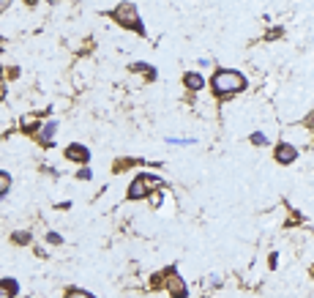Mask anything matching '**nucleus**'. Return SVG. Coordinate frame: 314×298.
<instances>
[{"label": "nucleus", "mask_w": 314, "mask_h": 298, "mask_svg": "<svg viewBox=\"0 0 314 298\" xmlns=\"http://www.w3.org/2000/svg\"><path fill=\"white\" fill-rule=\"evenodd\" d=\"M9 9V0H0V11H6Z\"/></svg>", "instance_id": "nucleus-15"}, {"label": "nucleus", "mask_w": 314, "mask_h": 298, "mask_svg": "<svg viewBox=\"0 0 314 298\" xmlns=\"http://www.w3.org/2000/svg\"><path fill=\"white\" fill-rule=\"evenodd\" d=\"M295 159H298V151H295L293 145L284 143V145L276 148V162H279V164H293Z\"/></svg>", "instance_id": "nucleus-6"}, {"label": "nucleus", "mask_w": 314, "mask_h": 298, "mask_svg": "<svg viewBox=\"0 0 314 298\" xmlns=\"http://www.w3.org/2000/svg\"><path fill=\"white\" fill-rule=\"evenodd\" d=\"M17 295V282L14 279H3L0 282V298H11Z\"/></svg>", "instance_id": "nucleus-9"}, {"label": "nucleus", "mask_w": 314, "mask_h": 298, "mask_svg": "<svg viewBox=\"0 0 314 298\" xmlns=\"http://www.w3.org/2000/svg\"><path fill=\"white\" fill-rule=\"evenodd\" d=\"M112 17H115L117 22H120L123 28H134L137 33H142V36H145V28H142V19H139L137 6H129V3L117 6V9L112 11Z\"/></svg>", "instance_id": "nucleus-2"}, {"label": "nucleus", "mask_w": 314, "mask_h": 298, "mask_svg": "<svg viewBox=\"0 0 314 298\" xmlns=\"http://www.w3.org/2000/svg\"><path fill=\"white\" fill-rule=\"evenodd\" d=\"M55 129H58V121H50V123H46V129H41V134H38V143H41V145H52Z\"/></svg>", "instance_id": "nucleus-8"}, {"label": "nucleus", "mask_w": 314, "mask_h": 298, "mask_svg": "<svg viewBox=\"0 0 314 298\" xmlns=\"http://www.w3.org/2000/svg\"><path fill=\"white\" fill-rule=\"evenodd\" d=\"M167 290L172 293V298H188V287L178 273H170L167 277Z\"/></svg>", "instance_id": "nucleus-5"}, {"label": "nucleus", "mask_w": 314, "mask_h": 298, "mask_svg": "<svg viewBox=\"0 0 314 298\" xmlns=\"http://www.w3.org/2000/svg\"><path fill=\"white\" fill-rule=\"evenodd\" d=\"M251 143H254V145H265V143H268V137L257 131V134H251Z\"/></svg>", "instance_id": "nucleus-13"}, {"label": "nucleus", "mask_w": 314, "mask_h": 298, "mask_svg": "<svg viewBox=\"0 0 314 298\" xmlns=\"http://www.w3.org/2000/svg\"><path fill=\"white\" fill-rule=\"evenodd\" d=\"M210 88H213L216 96H230V93H238L246 88V77L235 68H219L210 80Z\"/></svg>", "instance_id": "nucleus-1"}, {"label": "nucleus", "mask_w": 314, "mask_h": 298, "mask_svg": "<svg viewBox=\"0 0 314 298\" xmlns=\"http://www.w3.org/2000/svg\"><path fill=\"white\" fill-rule=\"evenodd\" d=\"M14 241H30V235L28 233H17V235H14Z\"/></svg>", "instance_id": "nucleus-14"}, {"label": "nucleus", "mask_w": 314, "mask_h": 298, "mask_svg": "<svg viewBox=\"0 0 314 298\" xmlns=\"http://www.w3.org/2000/svg\"><path fill=\"white\" fill-rule=\"evenodd\" d=\"M9 189H11V175L0 170V197H3V194L9 192Z\"/></svg>", "instance_id": "nucleus-10"}, {"label": "nucleus", "mask_w": 314, "mask_h": 298, "mask_svg": "<svg viewBox=\"0 0 314 298\" xmlns=\"http://www.w3.org/2000/svg\"><path fill=\"white\" fill-rule=\"evenodd\" d=\"M33 126H36V118H33V115H28L25 121H22V129H25V131H33Z\"/></svg>", "instance_id": "nucleus-12"}, {"label": "nucleus", "mask_w": 314, "mask_h": 298, "mask_svg": "<svg viewBox=\"0 0 314 298\" xmlns=\"http://www.w3.org/2000/svg\"><path fill=\"white\" fill-rule=\"evenodd\" d=\"M3 93H6V90H3V82H0V99H3Z\"/></svg>", "instance_id": "nucleus-16"}, {"label": "nucleus", "mask_w": 314, "mask_h": 298, "mask_svg": "<svg viewBox=\"0 0 314 298\" xmlns=\"http://www.w3.org/2000/svg\"><path fill=\"white\" fill-rule=\"evenodd\" d=\"M66 298H96V295H93V293H88V290H68V293H66Z\"/></svg>", "instance_id": "nucleus-11"}, {"label": "nucleus", "mask_w": 314, "mask_h": 298, "mask_svg": "<svg viewBox=\"0 0 314 298\" xmlns=\"http://www.w3.org/2000/svg\"><path fill=\"white\" fill-rule=\"evenodd\" d=\"M66 159H68V162H74V164H88V162H90V151H88L85 145L74 143V145H68V148H66Z\"/></svg>", "instance_id": "nucleus-4"}, {"label": "nucleus", "mask_w": 314, "mask_h": 298, "mask_svg": "<svg viewBox=\"0 0 314 298\" xmlns=\"http://www.w3.org/2000/svg\"><path fill=\"white\" fill-rule=\"evenodd\" d=\"M159 186H161L159 178H153V175H137L134 181H131V186H129V200H142L153 189H159Z\"/></svg>", "instance_id": "nucleus-3"}, {"label": "nucleus", "mask_w": 314, "mask_h": 298, "mask_svg": "<svg viewBox=\"0 0 314 298\" xmlns=\"http://www.w3.org/2000/svg\"><path fill=\"white\" fill-rule=\"evenodd\" d=\"M183 82H186L188 90H202V88H205V80H202V74H197V72H188L183 77Z\"/></svg>", "instance_id": "nucleus-7"}]
</instances>
